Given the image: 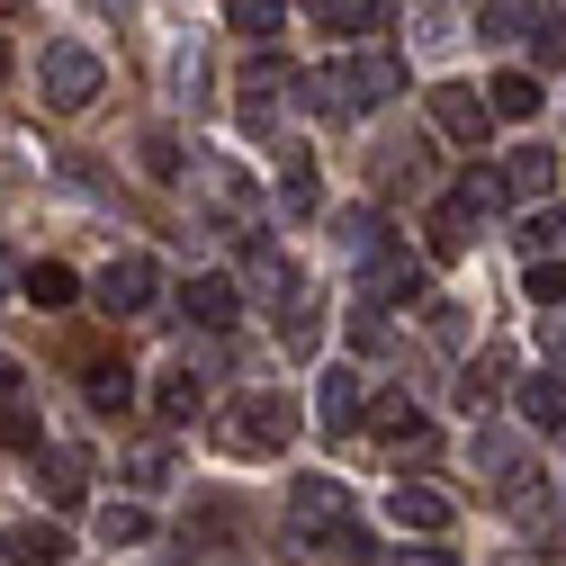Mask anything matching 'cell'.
Segmentation results:
<instances>
[{"label": "cell", "mask_w": 566, "mask_h": 566, "mask_svg": "<svg viewBox=\"0 0 566 566\" xmlns=\"http://www.w3.org/2000/svg\"><path fill=\"white\" fill-rule=\"evenodd\" d=\"M405 91V63L396 54H350V63H324V73H306V108L315 117H369Z\"/></svg>", "instance_id": "6da1fadb"}, {"label": "cell", "mask_w": 566, "mask_h": 566, "mask_svg": "<svg viewBox=\"0 0 566 566\" xmlns=\"http://www.w3.org/2000/svg\"><path fill=\"white\" fill-rule=\"evenodd\" d=\"M217 441H226V459H261V450H289L297 441V405L279 396V387H261V396H243L226 422H217Z\"/></svg>", "instance_id": "7a4b0ae2"}, {"label": "cell", "mask_w": 566, "mask_h": 566, "mask_svg": "<svg viewBox=\"0 0 566 566\" xmlns=\"http://www.w3.org/2000/svg\"><path fill=\"white\" fill-rule=\"evenodd\" d=\"M99 82H108V73H99L91 45H45V54H36V99H45L54 117H82V108L99 99Z\"/></svg>", "instance_id": "3957f363"}, {"label": "cell", "mask_w": 566, "mask_h": 566, "mask_svg": "<svg viewBox=\"0 0 566 566\" xmlns=\"http://www.w3.org/2000/svg\"><path fill=\"white\" fill-rule=\"evenodd\" d=\"M189 189H198V207H207V217H217V226H243L252 217V180H243V163H226V154H198L189 163Z\"/></svg>", "instance_id": "277c9868"}, {"label": "cell", "mask_w": 566, "mask_h": 566, "mask_svg": "<svg viewBox=\"0 0 566 566\" xmlns=\"http://www.w3.org/2000/svg\"><path fill=\"white\" fill-rule=\"evenodd\" d=\"M289 522H297V539H333L350 522V485L342 476H297L289 485Z\"/></svg>", "instance_id": "5b68a950"}, {"label": "cell", "mask_w": 566, "mask_h": 566, "mask_svg": "<svg viewBox=\"0 0 566 566\" xmlns=\"http://www.w3.org/2000/svg\"><path fill=\"white\" fill-rule=\"evenodd\" d=\"M413 289H422V270H413V252L405 243H387V252H369L360 261V306H413Z\"/></svg>", "instance_id": "8992f818"}, {"label": "cell", "mask_w": 566, "mask_h": 566, "mask_svg": "<svg viewBox=\"0 0 566 566\" xmlns=\"http://www.w3.org/2000/svg\"><path fill=\"white\" fill-rule=\"evenodd\" d=\"M154 297H163V270H154L145 252H117V261L99 270V306H108V315H145Z\"/></svg>", "instance_id": "52a82bcc"}, {"label": "cell", "mask_w": 566, "mask_h": 566, "mask_svg": "<svg viewBox=\"0 0 566 566\" xmlns=\"http://www.w3.org/2000/svg\"><path fill=\"white\" fill-rule=\"evenodd\" d=\"M432 126L450 135V145H468V154H476L485 135H494V99H476L468 82H441V91H432Z\"/></svg>", "instance_id": "ba28073f"}, {"label": "cell", "mask_w": 566, "mask_h": 566, "mask_svg": "<svg viewBox=\"0 0 566 566\" xmlns=\"http://www.w3.org/2000/svg\"><path fill=\"white\" fill-rule=\"evenodd\" d=\"M234 91H243V117L261 126V117H270L279 99H289V91H297V73H289V54H279V45H261V54L243 63V73H234Z\"/></svg>", "instance_id": "9c48e42d"}, {"label": "cell", "mask_w": 566, "mask_h": 566, "mask_svg": "<svg viewBox=\"0 0 566 566\" xmlns=\"http://www.w3.org/2000/svg\"><path fill=\"white\" fill-rule=\"evenodd\" d=\"M369 432H378L396 459H432V450H441V441H432V422H422V405H405V396L369 405Z\"/></svg>", "instance_id": "30bf717a"}, {"label": "cell", "mask_w": 566, "mask_h": 566, "mask_svg": "<svg viewBox=\"0 0 566 566\" xmlns=\"http://www.w3.org/2000/svg\"><path fill=\"white\" fill-rule=\"evenodd\" d=\"M0 557H10V566H63L73 539H63V522H10V531H0Z\"/></svg>", "instance_id": "8fae6325"}, {"label": "cell", "mask_w": 566, "mask_h": 566, "mask_svg": "<svg viewBox=\"0 0 566 566\" xmlns=\"http://www.w3.org/2000/svg\"><path fill=\"white\" fill-rule=\"evenodd\" d=\"M387 522L413 531V539H432V531H450V494H432V485H396V494H387Z\"/></svg>", "instance_id": "7c38bea8"}, {"label": "cell", "mask_w": 566, "mask_h": 566, "mask_svg": "<svg viewBox=\"0 0 566 566\" xmlns=\"http://www.w3.org/2000/svg\"><path fill=\"white\" fill-rule=\"evenodd\" d=\"M189 324H207V333H234V315H243V297H234V279H217V270H207V279H189Z\"/></svg>", "instance_id": "4fadbf2b"}, {"label": "cell", "mask_w": 566, "mask_h": 566, "mask_svg": "<svg viewBox=\"0 0 566 566\" xmlns=\"http://www.w3.org/2000/svg\"><path fill=\"white\" fill-rule=\"evenodd\" d=\"M315 422H324V432H350V422H360V369H324V387H315Z\"/></svg>", "instance_id": "5bb4252c"}, {"label": "cell", "mask_w": 566, "mask_h": 566, "mask_svg": "<svg viewBox=\"0 0 566 566\" xmlns=\"http://www.w3.org/2000/svg\"><path fill=\"white\" fill-rule=\"evenodd\" d=\"M476 243V217H468V207L450 198V207H432V226H422V252H432V261H459Z\"/></svg>", "instance_id": "9a60e30c"}, {"label": "cell", "mask_w": 566, "mask_h": 566, "mask_svg": "<svg viewBox=\"0 0 566 566\" xmlns=\"http://www.w3.org/2000/svg\"><path fill=\"white\" fill-rule=\"evenodd\" d=\"M522 422H531V432H557V422H566V378L557 369L522 378Z\"/></svg>", "instance_id": "2e32d148"}, {"label": "cell", "mask_w": 566, "mask_h": 566, "mask_svg": "<svg viewBox=\"0 0 566 566\" xmlns=\"http://www.w3.org/2000/svg\"><path fill=\"white\" fill-rule=\"evenodd\" d=\"M333 243H342V261H369V252H387V226L369 217V207H342V217H333Z\"/></svg>", "instance_id": "e0dca14e"}, {"label": "cell", "mask_w": 566, "mask_h": 566, "mask_svg": "<svg viewBox=\"0 0 566 566\" xmlns=\"http://www.w3.org/2000/svg\"><path fill=\"white\" fill-rule=\"evenodd\" d=\"M279 207H289V217H315V207H324V189H315V163H306V154H279Z\"/></svg>", "instance_id": "ac0fdd59"}, {"label": "cell", "mask_w": 566, "mask_h": 566, "mask_svg": "<svg viewBox=\"0 0 566 566\" xmlns=\"http://www.w3.org/2000/svg\"><path fill=\"white\" fill-rule=\"evenodd\" d=\"M198 405H207L198 369H163V387H154V413H163V422H198Z\"/></svg>", "instance_id": "d6986e66"}, {"label": "cell", "mask_w": 566, "mask_h": 566, "mask_svg": "<svg viewBox=\"0 0 566 566\" xmlns=\"http://www.w3.org/2000/svg\"><path fill=\"white\" fill-rule=\"evenodd\" d=\"M485 36H494V45L539 36V0H485Z\"/></svg>", "instance_id": "ffe728a7"}, {"label": "cell", "mask_w": 566, "mask_h": 566, "mask_svg": "<svg viewBox=\"0 0 566 566\" xmlns=\"http://www.w3.org/2000/svg\"><path fill=\"white\" fill-rule=\"evenodd\" d=\"M45 459V450H36ZM45 494H54V504H82V494H91V459L82 450H54L45 459Z\"/></svg>", "instance_id": "44dd1931"}, {"label": "cell", "mask_w": 566, "mask_h": 566, "mask_svg": "<svg viewBox=\"0 0 566 566\" xmlns=\"http://www.w3.org/2000/svg\"><path fill=\"white\" fill-rule=\"evenodd\" d=\"M504 180H513V198H539V189H557V154H548V145H522V154L504 163Z\"/></svg>", "instance_id": "7402d4cb"}, {"label": "cell", "mask_w": 566, "mask_h": 566, "mask_svg": "<svg viewBox=\"0 0 566 566\" xmlns=\"http://www.w3.org/2000/svg\"><path fill=\"white\" fill-rule=\"evenodd\" d=\"M19 289H28V306H73V297H82V279L63 270V261H36V270L19 279Z\"/></svg>", "instance_id": "603a6c76"}, {"label": "cell", "mask_w": 566, "mask_h": 566, "mask_svg": "<svg viewBox=\"0 0 566 566\" xmlns=\"http://www.w3.org/2000/svg\"><path fill=\"white\" fill-rule=\"evenodd\" d=\"M91 405H99V413H126V405H135V369H126V360H91Z\"/></svg>", "instance_id": "cb8c5ba5"}, {"label": "cell", "mask_w": 566, "mask_h": 566, "mask_svg": "<svg viewBox=\"0 0 566 566\" xmlns=\"http://www.w3.org/2000/svg\"><path fill=\"white\" fill-rule=\"evenodd\" d=\"M494 387H504V350H476V360L459 369V405L476 413V405H494Z\"/></svg>", "instance_id": "d4e9b609"}, {"label": "cell", "mask_w": 566, "mask_h": 566, "mask_svg": "<svg viewBox=\"0 0 566 566\" xmlns=\"http://www.w3.org/2000/svg\"><path fill=\"white\" fill-rule=\"evenodd\" d=\"M485 99H494V117H539V82L531 73H494Z\"/></svg>", "instance_id": "484cf974"}, {"label": "cell", "mask_w": 566, "mask_h": 566, "mask_svg": "<svg viewBox=\"0 0 566 566\" xmlns=\"http://www.w3.org/2000/svg\"><path fill=\"white\" fill-rule=\"evenodd\" d=\"M226 19H234L243 36H261V45H270L279 28H289V0H226Z\"/></svg>", "instance_id": "4316f807"}, {"label": "cell", "mask_w": 566, "mask_h": 566, "mask_svg": "<svg viewBox=\"0 0 566 566\" xmlns=\"http://www.w3.org/2000/svg\"><path fill=\"white\" fill-rule=\"evenodd\" d=\"M99 539H108V548L154 539V513H145V504H108V513H99Z\"/></svg>", "instance_id": "83f0119b"}, {"label": "cell", "mask_w": 566, "mask_h": 566, "mask_svg": "<svg viewBox=\"0 0 566 566\" xmlns=\"http://www.w3.org/2000/svg\"><path fill=\"white\" fill-rule=\"evenodd\" d=\"M504 198H513V180H504V171H468V180H459V207H468V217H494Z\"/></svg>", "instance_id": "f1b7e54d"}, {"label": "cell", "mask_w": 566, "mask_h": 566, "mask_svg": "<svg viewBox=\"0 0 566 566\" xmlns=\"http://www.w3.org/2000/svg\"><path fill=\"white\" fill-rule=\"evenodd\" d=\"M378 19H387V0H333V10H324V28H333V36H369Z\"/></svg>", "instance_id": "f546056e"}, {"label": "cell", "mask_w": 566, "mask_h": 566, "mask_svg": "<svg viewBox=\"0 0 566 566\" xmlns=\"http://www.w3.org/2000/svg\"><path fill=\"white\" fill-rule=\"evenodd\" d=\"M36 441H45V432H36V413H28V405H0V450L36 459Z\"/></svg>", "instance_id": "4dcf8cb0"}, {"label": "cell", "mask_w": 566, "mask_h": 566, "mask_svg": "<svg viewBox=\"0 0 566 566\" xmlns=\"http://www.w3.org/2000/svg\"><path fill=\"white\" fill-rule=\"evenodd\" d=\"M531 306H566V261H531Z\"/></svg>", "instance_id": "1f68e13d"}, {"label": "cell", "mask_w": 566, "mask_h": 566, "mask_svg": "<svg viewBox=\"0 0 566 566\" xmlns=\"http://www.w3.org/2000/svg\"><path fill=\"white\" fill-rule=\"evenodd\" d=\"M145 171H154V180H180V171H189V163H180V145H171V135H145Z\"/></svg>", "instance_id": "d6a6232c"}, {"label": "cell", "mask_w": 566, "mask_h": 566, "mask_svg": "<svg viewBox=\"0 0 566 566\" xmlns=\"http://www.w3.org/2000/svg\"><path fill=\"white\" fill-rule=\"evenodd\" d=\"M522 243H531V252H548V243H566V207H548V217H531V226H522Z\"/></svg>", "instance_id": "836d02e7"}, {"label": "cell", "mask_w": 566, "mask_h": 566, "mask_svg": "<svg viewBox=\"0 0 566 566\" xmlns=\"http://www.w3.org/2000/svg\"><path fill=\"white\" fill-rule=\"evenodd\" d=\"M126 476H135V485H163L171 459H163V450H126Z\"/></svg>", "instance_id": "e575fe53"}, {"label": "cell", "mask_w": 566, "mask_h": 566, "mask_svg": "<svg viewBox=\"0 0 566 566\" xmlns=\"http://www.w3.org/2000/svg\"><path fill=\"white\" fill-rule=\"evenodd\" d=\"M531 45H539V63H566V10H557V19H539V36H531Z\"/></svg>", "instance_id": "d590c367"}, {"label": "cell", "mask_w": 566, "mask_h": 566, "mask_svg": "<svg viewBox=\"0 0 566 566\" xmlns=\"http://www.w3.org/2000/svg\"><path fill=\"white\" fill-rule=\"evenodd\" d=\"M396 566H459V557H450V548H422V539H413V548H396Z\"/></svg>", "instance_id": "8d00e7d4"}, {"label": "cell", "mask_w": 566, "mask_h": 566, "mask_svg": "<svg viewBox=\"0 0 566 566\" xmlns=\"http://www.w3.org/2000/svg\"><path fill=\"white\" fill-rule=\"evenodd\" d=\"M0 405H19V369L10 360H0Z\"/></svg>", "instance_id": "74e56055"}, {"label": "cell", "mask_w": 566, "mask_h": 566, "mask_svg": "<svg viewBox=\"0 0 566 566\" xmlns=\"http://www.w3.org/2000/svg\"><path fill=\"white\" fill-rule=\"evenodd\" d=\"M10 279H19V261H10V252H0V289H10Z\"/></svg>", "instance_id": "f35d334b"}, {"label": "cell", "mask_w": 566, "mask_h": 566, "mask_svg": "<svg viewBox=\"0 0 566 566\" xmlns=\"http://www.w3.org/2000/svg\"><path fill=\"white\" fill-rule=\"evenodd\" d=\"M99 10H126V0H99Z\"/></svg>", "instance_id": "ab89813d"}, {"label": "cell", "mask_w": 566, "mask_h": 566, "mask_svg": "<svg viewBox=\"0 0 566 566\" xmlns=\"http://www.w3.org/2000/svg\"><path fill=\"white\" fill-rule=\"evenodd\" d=\"M306 10H333V0H306Z\"/></svg>", "instance_id": "60d3db41"}, {"label": "cell", "mask_w": 566, "mask_h": 566, "mask_svg": "<svg viewBox=\"0 0 566 566\" xmlns=\"http://www.w3.org/2000/svg\"><path fill=\"white\" fill-rule=\"evenodd\" d=\"M0 10H19V0H0Z\"/></svg>", "instance_id": "b9f144b4"}]
</instances>
